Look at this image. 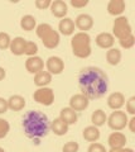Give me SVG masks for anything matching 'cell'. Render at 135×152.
<instances>
[{
  "label": "cell",
  "instance_id": "obj_1",
  "mask_svg": "<svg viewBox=\"0 0 135 152\" xmlns=\"http://www.w3.org/2000/svg\"><path fill=\"white\" fill-rule=\"evenodd\" d=\"M78 88L81 94L91 100L105 96L109 90V77L105 71L96 66H88L80 71L78 74Z\"/></svg>",
  "mask_w": 135,
  "mask_h": 152
},
{
  "label": "cell",
  "instance_id": "obj_2",
  "mask_svg": "<svg viewBox=\"0 0 135 152\" xmlns=\"http://www.w3.org/2000/svg\"><path fill=\"white\" fill-rule=\"evenodd\" d=\"M22 127L24 134L37 145H39L40 140L47 137L51 132V122L48 117L39 110L28 112L22 119Z\"/></svg>",
  "mask_w": 135,
  "mask_h": 152
},
{
  "label": "cell",
  "instance_id": "obj_3",
  "mask_svg": "<svg viewBox=\"0 0 135 152\" xmlns=\"http://www.w3.org/2000/svg\"><path fill=\"white\" fill-rule=\"evenodd\" d=\"M71 48L73 55L78 57V58H87V57H90L92 53L90 34L85 32L74 33L71 39Z\"/></svg>",
  "mask_w": 135,
  "mask_h": 152
},
{
  "label": "cell",
  "instance_id": "obj_4",
  "mask_svg": "<svg viewBox=\"0 0 135 152\" xmlns=\"http://www.w3.org/2000/svg\"><path fill=\"white\" fill-rule=\"evenodd\" d=\"M128 114L123 112V110H114L113 113L110 114V117L108 118V121H106V123H108V126L111 128L113 131L115 132H120L126 128L128 126Z\"/></svg>",
  "mask_w": 135,
  "mask_h": 152
},
{
  "label": "cell",
  "instance_id": "obj_5",
  "mask_svg": "<svg viewBox=\"0 0 135 152\" xmlns=\"http://www.w3.org/2000/svg\"><path fill=\"white\" fill-rule=\"evenodd\" d=\"M131 26L129 23V19L126 17H118L114 20L113 24V36L114 38H118V39H121V38L126 37L129 34H131Z\"/></svg>",
  "mask_w": 135,
  "mask_h": 152
},
{
  "label": "cell",
  "instance_id": "obj_6",
  "mask_svg": "<svg viewBox=\"0 0 135 152\" xmlns=\"http://www.w3.org/2000/svg\"><path fill=\"white\" fill-rule=\"evenodd\" d=\"M34 102H37L40 105L44 107H51L54 103V91L53 89L48 86L45 88H38L33 94Z\"/></svg>",
  "mask_w": 135,
  "mask_h": 152
},
{
  "label": "cell",
  "instance_id": "obj_7",
  "mask_svg": "<svg viewBox=\"0 0 135 152\" xmlns=\"http://www.w3.org/2000/svg\"><path fill=\"white\" fill-rule=\"evenodd\" d=\"M45 67L51 75H61L64 71V62L61 57L58 56H51L48 57Z\"/></svg>",
  "mask_w": 135,
  "mask_h": 152
},
{
  "label": "cell",
  "instance_id": "obj_8",
  "mask_svg": "<svg viewBox=\"0 0 135 152\" xmlns=\"http://www.w3.org/2000/svg\"><path fill=\"white\" fill-rule=\"evenodd\" d=\"M90 105V100L85 96L83 94H74L69 99V108L73 109L74 112H82L88 108Z\"/></svg>",
  "mask_w": 135,
  "mask_h": 152
},
{
  "label": "cell",
  "instance_id": "obj_9",
  "mask_svg": "<svg viewBox=\"0 0 135 152\" xmlns=\"http://www.w3.org/2000/svg\"><path fill=\"white\" fill-rule=\"evenodd\" d=\"M74 27L78 28L81 32L87 33V31H90L94 27V18L90 14L82 13L80 15H77V18L74 19Z\"/></svg>",
  "mask_w": 135,
  "mask_h": 152
},
{
  "label": "cell",
  "instance_id": "obj_10",
  "mask_svg": "<svg viewBox=\"0 0 135 152\" xmlns=\"http://www.w3.org/2000/svg\"><path fill=\"white\" fill-rule=\"evenodd\" d=\"M25 69L29 74L37 75L38 72L44 70V61L39 56L28 57V60L25 61Z\"/></svg>",
  "mask_w": 135,
  "mask_h": 152
},
{
  "label": "cell",
  "instance_id": "obj_11",
  "mask_svg": "<svg viewBox=\"0 0 135 152\" xmlns=\"http://www.w3.org/2000/svg\"><path fill=\"white\" fill-rule=\"evenodd\" d=\"M49 9H51L52 15L56 18H59V19L66 18L67 13H68V5L63 0H54V1H52Z\"/></svg>",
  "mask_w": 135,
  "mask_h": 152
},
{
  "label": "cell",
  "instance_id": "obj_12",
  "mask_svg": "<svg viewBox=\"0 0 135 152\" xmlns=\"http://www.w3.org/2000/svg\"><path fill=\"white\" fill-rule=\"evenodd\" d=\"M95 42L96 45L100 47L102 50H110L113 48L114 45H115V38L111 33L108 32H102L100 34H97L95 38Z\"/></svg>",
  "mask_w": 135,
  "mask_h": 152
},
{
  "label": "cell",
  "instance_id": "obj_13",
  "mask_svg": "<svg viewBox=\"0 0 135 152\" xmlns=\"http://www.w3.org/2000/svg\"><path fill=\"white\" fill-rule=\"evenodd\" d=\"M125 96L123 93L120 91H115V93H111L108 98V105L110 109L113 110H120L124 105H125Z\"/></svg>",
  "mask_w": 135,
  "mask_h": 152
},
{
  "label": "cell",
  "instance_id": "obj_14",
  "mask_svg": "<svg viewBox=\"0 0 135 152\" xmlns=\"http://www.w3.org/2000/svg\"><path fill=\"white\" fill-rule=\"evenodd\" d=\"M59 41H61V36H59V33L57 31H54V28L47 36H44L42 38V43L48 50H54L56 47H58Z\"/></svg>",
  "mask_w": 135,
  "mask_h": 152
},
{
  "label": "cell",
  "instance_id": "obj_15",
  "mask_svg": "<svg viewBox=\"0 0 135 152\" xmlns=\"http://www.w3.org/2000/svg\"><path fill=\"white\" fill-rule=\"evenodd\" d=\"M126 136L121 132H113L108 140L110 148H124L126 145Z\"/></svg>",
  "mask_w": 135,
  "mask_h": 152
},
{
  "label": "cell",
  "instance_id": "obj_16",
  "mask_svg": "<svg viewBox=\"0 0 135 152\" xmlns=\"http://www.w3.org/2000/svg\"><path fill=\"white\" fill-rule=\"evenodd\" d=\"M126 4L124 0H110L108 4V13L113 17H121V14L125 12Z\"/></svg>",
  "mask_w": 135,
  "mask_h": 152
},
{
  "label": "cell",
  "instance_id": "obj_17",
  "mask_svg": "<svg viewBox=\"0 0 135 152\" xmlns=\"http://www.w3.org/2000/svg\"><path fill=\"white\" fill-rule=\"evenodd\" d=\"M74 29H76V27H74V22L72 20L71 18H63L61 19V22H59L58 24V33L59 34H63V36H73L74 34Z\"/></svg>",
  "mask_w": 135,
  "mask_h": 152
},
{
  "label": "cell",
  "instance_id": "obj_18",
  "mask_svg": "<svg viewBox=\"0 0 135 152\" xmlns=\"http://www.w3.org/2000/svg\"><path fill=\"white\" fill-rule=\"evenodd\" d=\"M27 43V39H24L23 37H15L10 42V47L9 50L14 56H22L24 55V47Z\"/></svg>",
  "mask_w": 135,
  "mask_h": 152
},
{
  "label": "cell",
  "instance_id": "obj_19",
  "mask_svg": "<svg viewBox=\"0 0 135 152\" xmlns=\"http://www.w3.org/2000/svg\"><path fill=\"white\" fill-rule=\"evenodd\" d=\"M25 107V99L22 95H12L8 99V108L13 112H20Z\"/></svg>",
  "mask_w": 135,
  "mask_h": 152
},
{
  "label": "cell",
  "instance_id": "obj_20",
  "mask_svg": "<svg viewBox=\"0 0 135 152\" xmlns=\"http://www.w3.org/2000/svg\"><path fill=\"white\" fill-rule=\"evenodd\" d=\"M69 126L66 122H63L61 118H56V119L51 123V131H52L56 136H64L68 132Z\"/></svg>",
  "mask_w": 135,
  "mask_h": 152
},
{
  "label": "cell",
  "instance_id": "obj_21",
  "mask_svg": "<svg viewBox=\"0 0 135 152\" xmlns=\"http://www.w3.org/2000/svg\"><path fill=\"white\" fill-rule=\"evenodd\" d=\"M100 136H101L100 134V129L97 127H95V126H88L82 131V137L85 138V141L91 142V143L99 141Z\"/></svg>",
  "mask_w": 135,
  "mask_h": 152
},
{
  "label": "cell",
  "instance_id": "obj_22",
  "mask_svg": "<svg viewBox=\"0 0 135 152\" xmlns=\"http://www.w3.org/2000/svg\"><path fill=\"white\" fill-rule=\"evenodd\" d=\"M59 118H61L63 122H66L68 126H71V124H76V123H77L78 115H77V112H74L73 109H71L69 107H67V108L61 109V113H59Z\"/></svg>",
  "mask_w": 135,
  "mask_h": 152
},
{
  "label": "cell",
  "instance_id": "obj_23",
  "mask_svg": "<svg viewBox=\"0 0 135 152\" xmlns=\"http://www.w3.org/2000/svg\"><path fill=\"white\" fill-rule=\"evenodd\" d=\"M52 83V75L48 71H40L37 75H34V84L38 88H45Z\"/></svg>",
  "mask_w": 135,
  "mask_h": 152
},
{
  "label": "cell",
  "instance_id": "obj_24",
  "mask_svg": "<svg viewBox=\"0 0 135 152\" xmlns=\"http://www.w3.org/2000/svg\"><path fill=\"white\" fill-rule=\"evenodd\" d=\"M121 51H120L119 48H110L108 50V52H106V61H108V64L111 65V66H116L120 64V61H121Z\"/></svg>",
  "mask_w": 135,
  "mask_h": 152
},
{
  "label": "cell",
  "instance_id": "obj_25",
  "mask_svg": "<svg viewBox=\"0 0 135 152\" xmlns=\"http://www.w3.org/2000/svg\"><path fill=\"white\" fill-rule=\"evenodd\" d=\"M106 121H108V115H106V113L102 110V109H96V110L92 113V115H91L92 126H95L97 128L105 126Z\"/></svg>",
  "mask_w": 135,
  "mask_h": 152
},
{
  "label": "cell",
  "instance_id": "obj_26",
  "mask_svg": "<svg viewBox=\"0 0 135 152\" xmlns=\"http://www.w3.org/2000/svg\"><path fill=\"white\" fill-rule=\"evenodd\" d=\"M35 27H37V19L33 15H30V14H27V15H24L20 19V28L23 31L30 32L35 29Z\"/></svg>",
  "mask_w": 135,
  "mask_h": 152
},
{
  "label": "cell",
  "instance_id": "obj_27",
  "mask_svg": "<svg viewBox=\"0 0 135 152\" xmlns=\"http://www.w3.org/2000/svg\"><path fill=\"white\" fill-rule=\"evenodd\" d=\"M52 29H53V27L51 24H48V23H40V24H38L35 27V34H37V37L42 39V38L44 36H47Z\"/></svg>",
  "mask_w": 135,
  "mask_h": 152
},
{
  "label": "cell",
  "instance_id": "obj_28",
  "mask_svg": "<svg viewBox=\"0 0 135 152\" xmlns=\"http://www.w3.org/2000/svg\"><path fill=\"white\" fill-rule=\"evenodd\" d=\"M37 53H38V45L35 42L27 41L24 47V55H27L28 57H33V56H37Z\"/></svg>",
  "mask_w": 135,
  "mask_h": 152
},
{
  "label": "cell",
  "instance_id": "obj_29",
  "mask_svg": "<svg viewBox=\"0 0 135 152\" xmlns=\"http://www.w3.org/2000/svg\"><path fill=\"white\" fill-rule=\"evenodd\" d=\"M119 43H120V46H121L123 48L130 50V48H133L134 45H135V37H134V34L131 33V34H129L126 37L121 38V39H119Z\"/></svg>",
  "mask_w": 135,
  "mask_h": 152
},
{
  "label": "cell",
  "instance_id": "obj_30",
  "mask_svg": "<svg viewBox=\"0 0 135 152\" xmlns=\"http://www.w3.org/2000/svg\"><path fill=\"white\" fill-rule=\"evenodd\" d=\"M12 38L5 32H0V50H8L10 47Z\"/></svg>",
  "mask_w": 135,
  "mask_h": 152
},
{
  "label": "cell",
  "instance_id": "obj_31",
  "mask_svg": "<svg viewBox=\"0 0 135 152\" xmlns=\"http://www.w3.org/2000/svg\"><path fill=\"white\" fill-rule=\"evenodd\" d=\"M9 131H10V124H9V122L6 119H4V118H0V140L5 138L8 136Z\"/></svg>",
  "mask_w": 135,
  "mask_h": 152
},
{
  "label": "cell",
  "instance_id": "obj_32",
  "mask_svg": "<svg viewBox=\"0 0 135 152\" xmlns=\"http://www.w3.org/2000/svg\"><path fill=\"white\" fill-rule=\"evenodd\" d=\"M80 150V145L74 141H69L62 147V152H78Z\"/></svg>",
  "mask_w": 135,
  "mask_h": 152
},
{
  "label": "cell",
  "instance_id": "obj_33",
  "mask_svg": "<svg viewBox=\"0 0 135 152\" xmlns=\"http://www.w3.org/2000/svg\"><path fill=\"white\" fill-rule=\"evenodd\" d=\"M125 107H126V112L130 114V115L134 117L135 114V96L129 98L126 102H125Z\"/></svg>",
  "mask_w": 135,
  "mask_h": 152
},
{
  "label": "cell",
  "instance_id": "obj_34",
  "mask_svg": "<svg viewBox=\"0 0 135 152\" xmlns=\"http://www.w3.org/2000/svg\"><path fill=\"white\" fill-rule=\"evenodd\" d=\"M87 152H108V150L105 148L104 145L97 143V142H94V143H91L90 146H88Z\"/></svg>",
  "mask_w": 135,
  "mask_h": 152
},
{
  "label": "cell",
  "instance_id": "obj_35",
  "mask_svg": "<svg viewBox=\"0 0 135 152\" xmlns=\"http://www.w3.org/2000/svg\"><path fill=\"white\" fill-rule=\"evenodd\" d=\"M35 7L40 9V10H44V9H48L51 7V4H52V1L51 0H35Z\"/></svg>",
  "mask_w": 135,
  "mask_h": 152
},
{
  "label": "cell",
  "instance_id": "obj_36",
  "mask_svg": "<svg viewBox=\"0 0 135 152\" xmlns=\"http://www.w3.org/2000/svg\"><path fill=\"white\" fill-rule=\"evenodd\" d=\"M87 4H88V0H71V5L77 9H82L87 7Z\"/></svg>",
  "mask_w": 135,
  "mask_h": 152
},
{
  "label": "cell",
  "instance_id": "obj_37",
  "mask_svg": "<svg viewBox=\"0 0 135 152\" xmlns=\"http://www.w3.org/2000/svg\"><path fill=\"white\" fill-rule=\"evenodd\" d=\"M8 100L4 98H0V114H4L8 112Z\"/></svg>",
  "mask_w": 135,
  "mask_h": 152
},
{
  "label": "cell",
  "instance_id": "obj_38",
  "mask_svg": "<svg viewBox=\"0 0 135 152\" xmlns=\"http://www.w3.org/2000/svg\"><path fill=\"white\" fill-rule=\"evenodd\" d=\"M126 127H129V129H130L131 133H135V117H131L128 121V126Z\"/></svg>",
  "mask_w": 135,
  "mask_h": 152
},
{
  "label": "cell",
  "instance_id": "obj_39",
  "mask_svg": "<svg viewBox=\"0 0 135 152\" xmlns=\"http://www.w3.org/2000/svg\"><path fill=\"white\" fill-rule=\"evenodd\" d=\"M5 76H6V71H5V69H4V67H0V81L5 79Z\"/></svg>",
  "mask_w": 135,
  "mask_h": 152
},
{
  "label": "cell",
  "instance_id": "obj_40",
  "mask_svg": "<svg viewBox=\"0 0 135 152\" xmlns=\"http://www.w3.org/2000/svg\"><path fill=\"white\" fill-rule=\"evenodd\" d=\"M124 148H110L108 152H123Z\"/></svg>",
  "mask_w": 135,
  "mask_h": 152
},
{
  "label": "cell",
  "instance_id": "obj_41",
  "mask_svg": "<svg viewBox=\"0 0 135 152\" xmlns=\"http://www.w3.org/2000/svg\"><path fill=\"white\" fill-rule=\"evenodd\" d=\"M123 152H134V150H133V148H125V147H124Z\"/></svg>",
  "mask_w": 135,
  "mask_h": 152
},
{
  "label": "cell",
  "instance_id": "obj_42",
  "mask_svg": "<svg viewBox=\"0 0 135 152\" xmlns=\"http://www.w3.org/2000/svg\"><path fill=\"white\" fill-rule=\"evenodd\" d=\"M0 152H5V150H4V148H1V147H0Z\"/></svg>",
  "mask_w": 135,
  "mask_h": 152
}]
</instances>
